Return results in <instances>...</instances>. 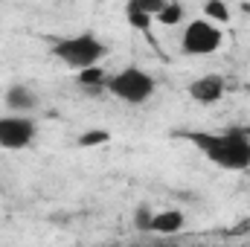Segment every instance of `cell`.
I'll return each mask as SVG.
<instances>
[{"label":"cell","instance_id":"obj_1","mask_svg":"<svg viewBox=\"0 0 250 247\" xmlns=\"http://www.w3.org/2000/svg\"><path fill=\"white\" fill-rule=\"evenodd\" d=\"M189 140L212 166L224 172H248L250 169V134L242 128H224V131H187Z\"/></svg>","mask_w":250,"mask_h":247},{"label":"cell","instance_id":"obj_2","mask_svg":"<svg viewBox=\"0 0 250 247\" xmlns=\"http://www.w3.org/2000/svg\"><path fill=\"white\" fill-rule=\"evenodd\" d=\"M53 59H59L64 67H70L73 73L102 64L108 59V44L93 35V32H76V35H64L59 41H53Z\"/></svg>","mask_w":250,"mask_h":247},{"label":"cell","instance_id":"obj_3","mask_svg":"<svg viewBox=\"0 0 250 247\" xmlns=\"http://www.w3.org/2000/svg\"><path fill=\"white\" fill-rule=\"evenodd\" d=\"M105 90L114 99L125 102V105H146L157 93V79L148 70H143L137 64H128V67H123V70H117V73L108 76Z\"/></svg>","mask_w":250,"mask_h":247},{"label":"cell","instance_id":"obj_4","mask_svg":"<svg viewBox=\"0 0 250 247\" xmlns=\"http://www.w3.org/2000/svg\"><path fill=\"white\" fill-rule=\"evenodd\" d=\"M224 44V29L221 23L209 21V18H192L184 23V32H181V50L192 56V59H201V56H212L218 53Z\"/></svg>","mask_w":250,"mask_h":247},{"label":"cell","instance_id":"obj_5","mask_svg":"<svg viewBox=\"0 0 250 247\" xmlns=\"http://www.w3.org/2000/svg\"><path fill=\"white\" fill-rule=\"evenodd\" d=\"M35 137H38V123L29 114H15V111L0 114V148L21 151L32 145Z\"/></svg>","mask_w":250,"mask_h":247},{"label":"cell","instance_id":"obj_6","mask_svg":"<svg viewBox=\"0 0 250 247\" xmlns=\"http://www.w3.org/2000/svg\"><path fill=\"white\" fill-rule=\"evenodd\" d=\"M187 93L198 105H218L224 99V93H227V79L218 76V73H204V76L189 82Z\"/></svg>","mask_w":250,"mask_h":247},{"label":"cell","instance_id":"obj_7","mask_svg":"<svg viewBox=\"0 0 250 247\" xmlns=\"http://www.w3.org/2000/svg\"><path fill=\"white\" fill-rule=\"evenodd\" d=\"M166 0H128L125 3V21L137 32H148L154 23V15L163 9Z\"/></svg>","mask_w":250,"mask_h":247},{"label":"cell","instance_id":"obj_8","mask_svg":"<svg viewBox=\"0 0 250 247\" xmlns=\"http://www.w3.org/2000/svg\"><path fill=\"white\" fill-rule=\"evenodd\" d=\"M187 227V215L181 209H154L151 233L154 236H178Z\"/></svg>","mask_w":250,"mask_h":247},{"label":"cell","instance_id":"obj_9","mask_svg":"<svg viewBox=\"0 0 250 247\" xmlns=\"http://www.w3.org/2000/svg\"><path fill=\"white\" fill-rule=\"evenodd\" d=\"M3 99H6V108L15 114H32L38 108V93L26 84H12Z\"/></svg>","mask_w":250,"mask_h":247},{"label":"cell","instance_id":"obj_10","mask_svg":"<svg viewBox=\"0 0 250 247\" xmlns=\"http://www.w3.org/2000/svg\"><path fill=\"white\" fill-rule=\"evenodd\" d=\"M154 23H160V26H181V23H187V9H184V3H181V0H166L163 9L154 15Z\"/></svg>","mask_w":250,"mask_h":247},{"label":"cell","instance_id":"obj_11","mask_svg":"<svg viewBox=\"0 0 250 247\" xmlns=\"http://www.w3.org/2000/svg\"><path fill=\"white\" fill-rule=\"evenodd\" d=\"M108 76H111V73H105V67H102V64H93V67H84V70H79V73H76V79H79V84H82V87H96V90H105Z\"/></svg>","mask_w":250,"mask_h":247},{"label":"cell","instance_id":"obj_12","mask_svg":"<svg viewBox=\"0 0 250 247\" xmlns=\"http://www.w3.org/2000/svg\"><path fill=\"white\" fill-rule=\"evenodd\" d=\"M204 18H209V21H215V23H230V18H233V12H230V6L224 3V0H207L204 3Z\"/></svg>","mask_w":250,"mask_h":247},{"label":"cell","instance_id":"obj_13","mask_svg":"<svg viewBox=\"0 0 250 247\" xmlns=\"http://www.w3.org/2000/svg\"><path fill=\"white\" fill-rule=\"evenodd\" d=\"M151 218H154V209L148 204H140L131 215V224H134L137 233H151Z\"/></svg>","mask_w":250,"mask_h":247},{"label":"cell","instance_id":"obj_14","mask_svg":"<svg viewBox=\"0 0 250 247\" xmlns=\"http://www.w3.org/2000/svg\"><path fill=\"white\" fill-rule=\"evenodd\" d=\"M108 140H111V134H108V131L93 128L90 134H84V137L79 140V145H99V143H108Z\"/></svg>","mask_w":250,"mask_h":247}]
</instances>
